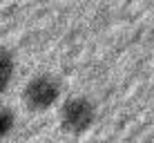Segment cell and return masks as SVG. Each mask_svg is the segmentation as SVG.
<instances>
[{"label": "cell", "mask_w": 154, "mask_h": 143, "mask_svg": "<svg viewBox=\"0 0 154 143\" xmlns=\"http://www.w3.org/2000/svg\"><path fill=\"white\" fill-rule=\"evenodd\" d=\"M58 96H60V85L54 76H47V74L31 78L25 87V103L29 105V110H36V112L49 110L58 101Z\"/></svg>", "instance_id": "2"}, {"label": "cell", "mask_w": 154, "mask_h": 143, "mask_svg": "<svg viewBox=\"0 0 154 143\" xmlns=\"http://www.w3.org/2000/svg\"><path fill=\"white\" fill-rule=\"evenodd\" d=\"M94 119H96V107H94L92 101L85 96L69 98L60 110V123L72 134H81V132L89 130Z\"/></svg>", "instance_id": "1"}, {"label": "cell", "mask_w": 154, "mask_h": 143, "mask_svg": "<svg viewBox=\"0 0 154 143\" xmlns=\"http://www.w3.org/2000/svg\"><path fill=\"white\" fill-rule=\"evenodd\" d=\"M14 125H16V116H14V112L7 107V105H0V141L7 139V136L11 134Z\"/></svg>", "instance_id": "4"}, {"label": "cell", "mask_w": 154, "mask_h": 143, "mask_svg": "<svg viewBox=\"0 0 154 143\" xmlns=\"http://www.w3.org/2000/svg\"><path fill=\"white\" fill-rule=\"evenodd\" d=\"M14 67H16V63H14L11 51L0 47V92H5L9 87V83L14 78Z\"/></svg>", "instance_id": "3"}]
</instances>
